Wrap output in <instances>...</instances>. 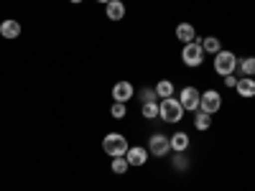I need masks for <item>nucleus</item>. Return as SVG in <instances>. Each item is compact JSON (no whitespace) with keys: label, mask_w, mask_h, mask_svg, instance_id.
Masks as SVG:
<instances>
[{"label":"nucleus","mask_w":255,"mask_h":191,"mask_svg":"<svg viewBox=\"0 0 255 191\" xmlns=\"http://www.w3.org/2000/svg\"><path fill=\"white\" fill-rule=\"evenodd\" d=\"M181 115H184V107H181L179 99H174V97L161 99V104H158V117H161V120H166V122H179Z\"/></svg>","instance_id":"f257e3e1"},{"label":"nucleus","mask_w":255,"mask_h":191,"mask_svg":"<svg viewBox=\"0 0 255 191\" xmlns=\"http://www.w3.org/2000/svg\"><path fill=\"white\" fill-rule=\"evenodd\" d=\"M102 148H105V153L113 156V158H123L128 153V140L120 135V133H108L102 140Z\"/></svg>","instance_id":"f03ea898"},{"label":"nucleus","mask_w":255,"mask_h":191,"mask_svg":"<svg viewBox=\"0 0 255 191\" xmlns=\"http://www.w3.org/2000/svg\"><path fill=\"white\" fill-rule=\"evenodd\" d=\"M238 69V56L232 51H217L215 54V72L227 77V74H235Z\"/></svg>","instance_id":"7ed1b4c3"},{"label":"nucleus","mask_w":255,"mask_h":191,"mask_svg":"<svg viewBox=\"0 0 255 191\" xmlns=\"http://www.w3.org/2000/svg\"><path fill=\"white\" fill-rule=\"evenodd\" d=\"M168 151H171V138L161 135V133L151 135V140H148V153L156 158H163V156H168Z\"/></svg>","instance_id":"20e7f679"},{"label":"nucleus","mask_w":255,"mask_h":191,"mask_svg":"<svg viewBox=\"0 0 255 191\" xmlns=\"http://www.w3.org/2000/svg\"><path fill=\"white\" fill-rule=\"evenodd\" d=\"M181 61L186 64V67H199V64L204 61V49L199 41H194V44H186L184 51H181Z\"/></svg>","instance_id":"39448f33"},{"label":"nucleus","mask_w":255,"mask_h":191,"mask_svg":"<svg viewBox=\"0 0 255 191\" xmlns=\"http://www.w3.org/2000/svg\"><path fill=\"white\" fill-rule=\"evenodd\" d=\"M220 107H222V97H220V92H215V90H207V92L199 97V110H202V112H207V115H215Z\"/></svg>","instance_id":"423d86ee"},{"label":"nucleus","mask_w":255,"mask_h":191,"mask_svg":"<svg viewBox=\"0 0 255 191\" xmlns=\"http://www.w3.org/2000/svg\"><path fill=\"white\" fill-rule=\"evenodd\" d=\"M199 90H194V87H184L181 90V95H179V102H181V107L184 110H189V112H194V110H199Z\"/></svg>","instance_id":"0eeeda50"},{"label":"nucleus","mask_w":255,"mask_h":191,"mask_svg":"<svg viewBox=\"0 0 255 191\" xmlns=\"http://www.w3.org/2000/svg\"><path fill=\"white\" fill-rule=\"evenodd\" d=\"M133 95H135V90H133L130 82H118L115 87H113V99H115V102H123V104H125Z\"/></svg>","instance_id":"6e6552de"},{"label":"nucleus","mask_w":255,"mask_h":191,"mask_svg":"<svg viewBox=\"0 0 255 191\" xmlns=\"http://www.w3.org/2000/svg\"><path fill=\"white\" fill-rule=\"evenodd\" d=\"M125 158H128V166H143V163L148 161V148H143V145L128 148Z\"/></svg>","instance_id":"1a4fd4ad"},{"label":"nucleus","mask_w":255,"mask_h":191,"mask_svg":"<svg viewBox=\"0 0 255 191\" xmlns=\"http://www.w3.org/2000/svg\"><path fill=\"white\" fill-rule=\"evenodd\" d=\"M176 38L181 41L184 46H186V44H194V41H197L194 26H191V23H179V26H176Z\"/></svg>","instance_id":"9d476101"},{"label":"nucleus","mask_w":255,"mask_h":191,"mask_svg":"<svg viewBox=\"0 0 255 191\" xmlns=\"http://www.w3.org/2000/svg\"><path fill=\"white\" fill-rule=\"evenodd\" d=\"M235 90H238L240 97H248V99L255 97V79H253V77H243V79H238Z\"/></svg>","instance_id":"9b49d317"},{"label":"nucleus","mask_w":255,"mask_h":191,"mask_svg":"<svg viewBox=\"0 0 255 191\" xmlns=\"http://www.w3.org/2000/svg\"><path fill=\"white\" fill-rule=\"evenodd\" d=\"M105 15H108L110 20H123V15H125V3H120V0H110V3L105 5Z\"/></svg>","instance_id":"f8f14e48"},{"label":"nucleus","mask_w":255,"mask_h":191,"mask_svg":"<svg viewBox=\"0 0 255 191\" xmlns=\"http://www.w3.org/2000/svg\"><path fill=\"white\" fill-rule=\"evenodd\" d=\"M0 36L3 38H18L20 36V23L18 20H3V23H0Z\"/></svg>","instance_id":"ddd939ff"},{"label":"nucleus","mask_w":255,"mask_h":191,"mask_svg":"<svg viewBox=\"0 0 255 191\" xmlns=\"http://www.w3.org/2000/svg\"><path fill=\"white\" fill-rule=\"evenodd\" d=\"M189 148V135L186 133H174L171 135V151L174 153H184Z\"/></svg>","instance_id":"4468645a"},{"label":"nucleus","mask_w":255,"mask_h":191,"mask_svg":"<svg viewBox=\"0 0 255 191\" xmlns=\"http://www.w3.org/2000/svg\"><path fill=\"white\" fill-rule=\"evenodd\" d=\"M202 49H204V54H217V51H222V46H220V38L217 36H204L202 41Z\"/></svg>","instance_id":"2eb2a0df"},{"label":"nucleus","mask_w":255,"mask_h":191,"mask_svg":"<svg viewBox=\"0 0 255 191\" xmlns=\"http://www.w3.org/2000/svg\"><path fill=\"white\" fill-rule=\"evenodd\" d=\"M238 67H240L243 77H255V56H245L243 61H238Z\"/></svg>","instance_id":"dca6fc26"},{"label":"nucleus","mask_w":255,"mask_h":191,"mask_svg":"<svg viewBox=\"0 0 255 191\" xmlns=\"http://www.w3.org/2000/svg\"><path fill=\"white\" fill-rule=\"evenodd\" d=\"M156 95L163 97V99H166V97H174V84L168 82V79H161V82L156 84Z\"/></svg>","instance_id":"f3484780"},{"label":"nucleus","mask_w":255,"mask_h":191,"mask_svg":"<svg viewBox=\"0 0 255 191\" xmlns=\"http://www.w3.org/2000/svg\"><path fill=\"white\" fill-rule=\"evenodd\" d=\"M140 112H143L145 120H153V117H158V104H156V102H143Z\"/></svg>","instance_id":"a211bd4d"},{"label":"nucleus","mask_w":255,"mask_h":191,"mask_svg":"<svg viewBox=\"0 0 255 191\" xmlns=\"http://www.w3.org/2000/svg\"><path fill=\"white\" fill-rule=\"evenodd\" d=\"M194 125H197V130H209V125H212V117L207 115V112H197V117H194Z\"/></svg>","instance_id":"6ab92c4d"},{"label":"nucleus","mask_w":255,"mask_h":191,"mask_svg":"<svg viewBox=\"0 0 255 191\" xmlns=\"http://www.w3.org/2000/svg\"><path fill=\"white\" fill-rule=\"evenodd\" d=\"M125 112H128V110H125V104H123V102H113L110 115H113L115 120H123V117H125Z\"/></svg>","instance_id":"aec40b11"},{"label":"nucleus","mask_w":255,"mask_h":191,"mask_svg":"<svg viewBox=\"0 0 255 191\" xmlns=\"http://www.w3.org/2000/svg\"><path fill=\"white\" fill-rule=\"evenodd\" d=\"M128 171V158L123 156V158H115L113 161V174H125Z\"/></svg>","instance_id":"412c9836"},{"label":"nucleus","mask_w":255,"mask_h":191,"mask_svg":"<svg viewBox=\"0 0 255 191\" xmlns=\"http://www.w3.org/2000/svg\"><path fill=\"white\" fill-rule=\"evenodd\" d=\"M156 90H140V102H156Z\"/></svg>","instance_id":"4be33fe9"},{"label":"nucleus","mask_w":255,"mask_h":191,"mask_svg":"<svg viewBox=\"0 0 255 191\" xmlns=\"http://www.w3.org/2000/svg\"><path fill=\"white\" fill-rule=\"evenodd\" d=\"M174 166L179 168V171H184V168H189V161L184 158V153H176V156H174Z\"/></svg>","instance_id":"5701e85b"},{"label":"nucleus","mask_w":255,"mask_h":191,"mask_svg":"<svg viewBox=\"0 0 255 191\" xmlns=\"http://www.w3.org/2000/svg\"><path fill=\"white\" fill-rule=\"evenodd\" d=\"M235 84H238V79L232 77V74H227V77H225V87H235Z\"/></svg>","instance_id":"b1692460"},{"label":"nucleus","mask_w":255,"mask_h":191,"mask_svg":"<svg viewBox=\"0 0 255 191\" xmlns=\"http://www.w3.org/2000/svg\"><path fill=\"white\" fill-rule=\"evenodd\" d=\"M97 3H105V5H108V3H110V0H97Z\"/></svg>","instance_id":"393cba45"},{"label":"nucleus","mask_w":255,"mask_h":191,"mask_svg":"<svg viewBox=\"0 0 255 191\" xmlns=\"http://www.w3.org/2000/svg\"><path fill=\"white\" fill-rule=\"evenodd\" d=\"M72 3H82V0H72Z\"/></svg>","instance_id":"a878e982"}]
</instances>
